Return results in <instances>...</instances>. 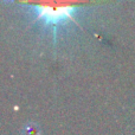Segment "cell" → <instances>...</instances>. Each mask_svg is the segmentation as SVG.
Instances as JSON below:
<instances>
[{
    "mask_svg": "<svg viewBox=\"0 0 135 135\" xmlns=\"http://www.w3.org/2000/svg\"><path fill=\"white\" fill-rule=\"evenodd\" d=\"M77 4L74 2H35L30 4L35 19L42 21L46 27H52L54 39L57 38V27L66 24L69 20H74V14L77 11Z\"/></svg>",
    "mask_w": 135,
    "mask_h": 135,
    "instance_id": "6da1fadb",
    "label": "cell"
}]
</instances>
